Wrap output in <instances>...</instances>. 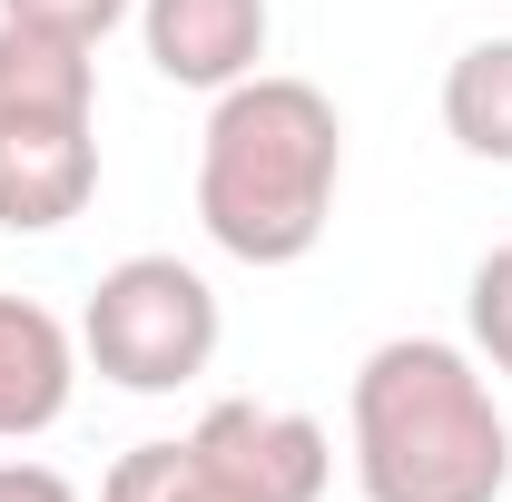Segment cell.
I'll return each mask as SVG.
<instances>
[{"label":"cell","mask_w":512,"mask_h":502,"mask_svg":"<svg viewBox=\"0 0 512 502\" xmlns=\"http://www.w3.org/2000/svg\"><path fill=\"white\" fill-rule=\"evenodd\" d=\"M345 188V119L316 79L256 69L217 89L197 128V227L237 266H296L316 256L325 217Z\"/></svg>","instance_id":"1"},{"label":"cell","mask_w":512,"mask_h":502,"mask_svg":"<svg viewBox=\"0 0 512 502\" xmlns=\"http://www.w3.org/2000/svg\"><path fill=\"white\" fill-rule=\"evenodd\" d=\"M345 453L365 502H503L512 424L483 384V355L444 335H384L345 394Z\"/></svg>","instance_id":"2"},{"label":"cell","mask_w":512,"mask_h":502,"mask_svg":"<svg viewBox=\"0 0 512 502\" xmlns=\"http://www.w3.org/2000/svg\"><path fill=\"white\" fill-rule=\"evenodd\" d=\"M99 197V69L79 40L0 20V237H50Z\"/></svg>","instance_id":"3"},{"label":"cell","mask_w":512,"mask_h":502,"mask_svg":"<svg viewBox=\"0 0 512 502\" xmlns=\"http://www.w3.org/2000/svg\"><path fill=\"white\" fill-rule=\"evenodd\" d=\"M325 483H335V443L316 414L227 394L188 434L128 443L99 502H325Z\"/></svg>","instance_id":"4"},{"label":"cell","mask_w":512,"mask_h":502,"mask_svg":"<svg viewBox=\"0 0 512 502\" xmlns=\"http://www.w3.org/2000/svg\"><path fill=\"white\" fill-rule=\"evenodd\" d=\"M217 335V286L188 256H119L79 306V365H99L119 394H178L217 365Z\"/></svg>","instance_id":"5"},{"label":"cell","mask_w":512,"mask_h":502,"mask_svg":"<svg viewBox=\"0 0 512 502\" xmlns=\"http://www.w3.org/2000/svg\"><path fill=\"white\" fill-rule=\"evenodd\" d=\"M266 30H276L266 0H138L148 69H158L168 89H207V99L237 89V79H256Z\"/></svg>","instance_id":"6"},{"label":"cell","mask_w":512,"mask_h":502,"mask_svg":"<svg viewBox=\"0 0 512 502\" xmlns=\"http://www.w3.org/2000/svg\"><path fill=\"white\" fill-rule=\"evenodd\" d=\"M79 394V335L40 296H0V443L50 434Z\"/></svg>","instance_id":"7"},{"label":"cell","mask_w":512,"mask_h":502,"mask_svg":"<svg viewBox=\"0 0 512 502\" xmlns=\"http://www.w3.org/2000/svg\"><path fill=\"white\" fill-rule=\"evenodd\" d=\"M444 128H453L463 158L512 168V40H473L444 69Z\"/></svg>","instance_id":"8"},{"label":"cell","mask_w":512,"mask_h":502,"mask_svg":"<svg viewBox=\"0 0 512 502\" xmlns=\"http://www.w3.org/2000/svg\"><path fill=\"white\" fill-rule=\"evenodd\" d=\"M463 325H473V355L512 375V247H493L473 266V286H463Z\"/></svg>","instance_id":"9"},{"label":"cell","mask_w":512,"mask_h":502,"mask_svg":"<svg viewBox=\"0 0 512 502\" xmlns=\"http://www.w3.org/2000/svg\"><path fill=\"white\" fill-rule=\"evenodd\" d=\"M0 20H20V30H50V40H79V50H99L119 20H138V0H0Z\"/></svg>","instance_id":"10"},{"label":"cell","mask_w":512,"mask_h":502,"mask_svg":"<svg viewBox=\"0 0 512 502\" xmlns=\"http://www.w3.org/2000/svg\"><path fill=\"white\" fill-rule=\"evenodd\" d=\"M0 502H79V493H69V473H50V463H0Z\"/></svg>","instance_id":"11"}]
</instances>
